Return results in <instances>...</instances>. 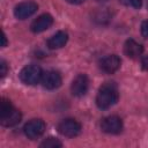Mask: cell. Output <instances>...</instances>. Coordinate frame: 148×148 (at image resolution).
I'll return each mask as SVG.
<instances>
[{"label": "cell", "instance_id": "4fadbf2b", "mask_svg": "<svg viewBox=\"0 0 148 148\" xmlns=\"http://www.w3.org/2000/svg\"><path fill=\"white\" fill-rule=\"evenodd\" d=\"M68 40V35L67 32L65 31H58L56 32L52 37H50V39L47 40V46L52 50H56V49H60L62 46H65V44L67 43Z\"/></svg>", "mask_w": 148, "mask_h": 148}, {"label": "cell", "instance_id": "5b68a950", "mask_svg": "<svg viewBox=\"0 0 148 148\" xmlns=\"http://www.w3.org/2000/svg\"><path fill=\"white\" fill-rule=\"evenodd\" d=\"M45 123L42 119H31L29 120L24 127H23V132L25 134V136L30 140H35L38 139L39 136H42L45 132Z\"/></svg>", "mask_w": 148, "mask_h": 148}, {"label": "cell", "instance_id": "52a82bcc", "mask_svg": "<svg viewBox=\"0 0 148 148\" xmlns=\"http://www.w3.org/2000/svg\"><path fill=\"white\" fill-rule=\"evenodd\" d=\"M89 89V79L86 74H77L71 86V91L76 97H82L87 94Z\"/></svg>", "mask_w": 148, "mask_h": 148}, {"label": "cell", "instance_id": "3957f363", "mask_svg": "<svg viewBox=\"0 0 148 148\" xmlns=\"http://www.w3.org/2000/svg\"><path fill=\"white\" fill-rule=\"evenodd\" d=\"M42 75H43L42 68L38 65L30 64L23 67L22 71L20 72V80L24 84L34 86V84H37L42 80Z\"/></svg>", "mask_w": 148, "mask_h": 148}, {"label": "cell", "instance_id": "e0dca14e", "mask_svg": "<svg viewBox=\"0 0 148 148\" xmlns=\"http://www.w3.org/2000/svg\"><path fill=\"white\" fill-rule=\"evenodd\" d=\"M0 74H1V77H3L6 74H7V71H8V66H7V64H6V61L3 60V59H1V61H0Z\"/></svg>", "mask_w": 148, "mask_h": 148}, {"label": "cell", "instance_id": "d6986e66", "mask_svg": "<svg viewBox=\"0 0 148 148\" xmlns=\"http://www.w3.org/2000/svg\"><path fill=\"white\" fill-rule=\"evenodd\" d=\"M1 39H2L1 46H2V47H6V46H7V38H6V35H5V32H2V37H1Z\"/></svg>", "mask_w": 148, "mask_h": 148}, {"label": "cell", "instance_id": "277c9868", "mask_svg": "<svg viewBox=\"0 0 148 148\" xmlns=\"http://www.w3.org/2000/svg\"><path fill=\"white\" fill-rule=\"evenodd\" d=\"M81 124L75 120V119H72V118H67V119H64L59 123L58 125V131L60 134H62L64 136H67V138H74V136H77L80 133H81Z\"/></svg>", "mask_w": 148, "mask_h": 148}, {"label": "cell", "instance_id": "ba28073f", "mask_svg": "<svg viewBox=\"0 0 148 148\" xmlns=\"http://www.w3.org/2000/svg\"><path fill=\"white\" fill-rule=\"evenodd\" d=\"M38 9V5L34 1H24L14 8V15L18 20H25L34 15Z\"/></svg>", "mask_w": 148, "mask_h": 148}, {"label": "cell", "instance_id": "2e32d148", "mask_svg": "<svg viewBox=\"0 0 148 148\" xmlns=\"http://www.w3.org/2000/svg\"><path fill=\"white\" fill-rule=\"evenodd\" d=\"M141 35L145 38H148V20L143 21L141 24Z\"/></svg>", "mask_w": 148, "mask_h": 148}, {"label": "cell", "instance_id": "ac0fdd59", "mask_svg": "<svg viewBox=\"0 0 148 148\" xmlns=\"http://www.w3.org/2000/svg\"><path fill=\"white\" fill-rule=\"evenodd\" d=\"M141 66L145 71H148V56H145L141 59Z\"/></svg>", "mask_w": 148, "mask_h": 148}, {"label": "cell", "instance_id": "8992f818", "mask_svg": "<svg viewBox=\"0 0 148 148\" xmlns=\"http://www.w3.org/2000/svg\"><path fill=\"white\" fill-rule=\"evenodd\" d=\"M101 128L108 134H118L123 130V120L118 116H108L102 119Z\"/></svg>", "mask_w": 148, "mask_h": 148}, {"label": "cell", "instance_id": "9a60e30c", "mask_svg": "<svg viewBox=\"0 0 148 148\" xmlns=\"http://www.w3.org/2000/svg\"><path fill=\"white\" fill-rule=\"evenodd\" d=\"M121 1H123L124 5H126L128 7H132V8H136V9L140 8L141 5H142L141 0H121Z\"/></svg>", "mask_w": 148, "mask_h": 148}, {"label": "cell", "instance_id": "7c38bea8", "mask_svg": "<svg viewBox=\"0 0 148 148\" xmlns=\"http://www.w3.org/2000/svg\"><path fill=\"white\" fill-rule=\"evenodd\" d=\"M143 52V46L135 42L134 39H127L124 44V53L131 58V59H135V58H139Z\"/></svg>", "mask_w": 148, "mask_h": 148}, {"label": "cell", "instance_id": "7a4b0ae2", "mask_svg": "<svg viewBox=\"0 0 148 148\" xmlns=\"http://www.w3.org/2000/svg\"><path fill=\"white\" fill-rule=\"evenodd\" d=\"M21 112L13 106L9 99L1 98L0 102V121L2 126L12 127L21 121Z\"/></svg>", "mask_w": 148, "mask_h": 148}, {"label": "cell", "instance_id": "9c48e42d", "mask_svg": "<svg viewBox=\"0 0 148 148\" xmlns=\"http://www.w3.org/2000/svg\"><path fill=\"white\" fill-rule=\"evenodd\" d=\"M120 64L121 60L117 54H109L99 60V68L104 73L112 74L120 68Z\"/></svg>", "mask_w": 148, "mask_h": 148}, {"label": "cell", "instance_id": "44dd1931", "mask_svg": "<svg viewBox=\"0 0 148 148\" xmlns=\"http://www.w3.org/2000/svg\"><path fill=\"white\" fill-rule=\"evenodd\" d=\"M101 1H106V0H101Z\"/></svg>", "mask_w": 148, "mask_h": 148}, {"label": "cell", "instance_id": "6da1fadb", "mask_svg": "<svg viewBox=\"0 0 148 148\" xmlns=\"http://www.w3.org/2000/svg\"><path fill=\"white\" fill-rule=\"evenodd\" d=\"M118 98L119 92L117 86L113 82H105L98 89L96 96V104L101 110H106L114 105L118 102Z\"/></svg>", "mask_w": 148, "mask_h": 148}, {"label": "cell", "instance_id": "30bf717a", "mask_svg": "<svg viewBox=\"0 0 148 148\" xmlns=\"http://www.w3.org/2000/svg\"><path fill=\"white\" fill-rule=\"evenodd\" d=\"M40 82H42L44 88H46L49 90H53V89H57L61 86L62 79H61V75L59 74V72L47 71V72L43 73Z\"/></svg>", "mask_w": 148, "mask_h": 148}, {"label": "cell", "instance_id": "5bb4252c", "mask_svg": "<svg viewBox=\"0 0 148 148\" xmlns=\"http://www.w3.org/2000/svg\"><path fill=\"white\" fill-rule=\"evenodd\" d=\"M61 146H62V143L57 138H52V136L45 139L39 145V147H42V148H58V147H61Z\"/></svg>", "mask_w": 148, "mask_h": 148}, {"label": "cell", "instance_id": "ffe728a7", "mask_svg": "<svg viewBox=\"0 0 148 148\" xmlns=\"http://www.w3.org/2000/svg\"><path fill=\"white\" fill-rule=\"evenodd\" d=\"M68 3H72V5H79V3H82L84 0H66Z\"/></svg>", "mask_w": 148, "mask_h": 148}, {"label": "cell", "instance_id": "8fae6325", "mask_svg": "<svg viewBox=\"0 0 148 148\" xmlns=\"http://www.w3.org/2000/svg\"><path fill=\"white\" fill-rule=\"evenodd\" d=\"M52 23H53V17L50 14H42L31 23L30 29L32 32L39 34V32L49 29L52 25Z\"/></svg>", "mask_w": 148, "mask_h": 148}]
</instances>
